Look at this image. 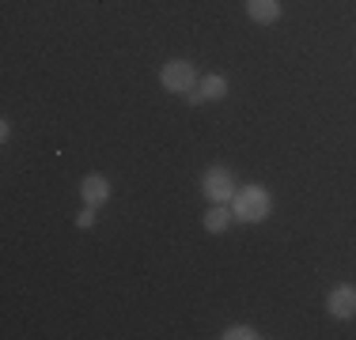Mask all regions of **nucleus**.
<instances>
[{
    "label": "nucleus",
    "mask_w": 356,
    "mask_h": 340,
    "mask_svg": "<svg viewBox=\"0 0 356 340\" xmlns=\"http://www.w3.org/2000/svg\"><path fill=\"white\" fill-rule=\"evenodd\" d=\"M269 208H273V201L258 185H247V189L235 193V219H243V223H261L269 216Z\"/></svg>",
    "instance_id": "nucleus-1"
},
{
    "label": "nucleus",
    "mask_w": 356,
    "mask_h": 340,
    "mask_svg": "<svg viewBox=\"0 0 356 340\" xmlns=\"http://www.w3.org/2000/svg\"><path fill=\"white\" fill-rule=\"evenodd\" d=\"M163 87L175 95H190L193 91V65L190 61H167L163 65Z\"/></svg>",
    "instance_id": "nucleus-2"
},
{
    "label": "nucleus",
    "mask_w": 356,
    "mask_h": 340,
    "mask_svg": "<svg viewBox=\"0 0 356 340\" xmlns=\"http://www.w3.org/2000/svg\"><path fill=\"white\" fill-rule=\"evenodd\" d=\"M205 193H209L216 204H224L227 197H235V178H232V170H227V167L205 170Z\"/></svg>",
    "instance_id": "nucleus-3"
},
{
    "label": "nucleus",
    "mask_w": 356,
    "mask_h": 340,
    "mask_svg": "<svg viewBox=\"0 0 356 340\" xmlns=\"http://www.w3.org/2000/svg\"><path fill=\"white\" fill-rule=\"evenodd\" d=\"M326 306H330V314H334V318H356V287H349V284L334 287Z\"/></svg>",
    "instance_id": "nucleus-4"
},
{
    "label": "nucleus",
    "mask_w": 356,
    "mask_h": 340,
    "mask_svg": "<svg viewBox=\"0 0 356 340\" xmlns=\"http://www.w3.org/2000/svg\"><path fill=\"white\" fill-rule=\"evenodd\" d=\"M224 91H227L224 76H205L201 91H190V102H216V99H224Z\"/></svg>",
    "instance_id": "nucleus-5"
},
{
    "label": "nucleus",
    "mask_w": 356,
    "mask_h": 340,
    "mask_svg": "<svg viewBox=\"0 0 356 340\" xmlns=\"http://www.w3.org/2000/svg\"><path fill=\"white\" fill-rule=\"evenodd\" d=\"M80 193H83V201H88V204H103L110 197V182L103 174H88L80 182Z\"/></svg>",
    "instance_id": "nucleus-6"
},
{
    "label": "nucleus",
    "mask_w": 356,
    "mask_h": 340,
    "mask_svg": "<svg viewBox=\"0 0 356 340\" xmlns=\"http://www.w3.org/2000/svg\"><path fill=\"white\" fill-rule=\"evenodd\" d=\"M247 12L254 23H273L281 15V4L277 0H247Z\"/></svg>",
    "instance_id": "nucleus-7"
},
{
    "label": "nucleus",
    "mask_w": 356,
    "mask_h": 340,
    "mask_svg": "<svg viewBox=\"0 0 356 340\" xmlns=\"http://www.w3.org/2000/svg\"><path fill=\"white\" fill-rule=\"evenodd\" d=\"M232 219H235V212H227L224 204H216L213 212H205V231L220 235V231H227V227H232Z\"/></svg>",
    "instance_id": "nucleus-8"
},
{
    "label": "nucleus",
    "mask_w": 356,
    "mask_h": 340,
    "mask_svg": "<svg viewBox=\"0 0 356 340\" xmlns=\"http://www.w3.org/2000/svg\"><path fill=\"white\" fill-rule=\"evenodd\" d=\"M224 337H227V340H254L258 333H254V329H247V325H232Z\"/></svg>",
    "instance_id": "nucleus-9"
},
{
    "label": "nucleus",
    "mask_w": 356,
    "mask_h": 340,
    "mask_svg": "<svg viewBox=\"0 0 356 340\" xmlns=\"http://www.w3.org/2000/svg\"><path fill=\"white\" fill-rule=\"evenodd\" d=\"M76 223H80V227H91V223H95V212H80V216H76Z\"/></svg>",
    "instance_id": "nucleus-10"
}]
</instances>
